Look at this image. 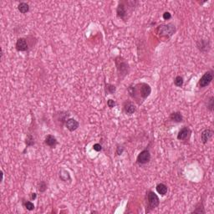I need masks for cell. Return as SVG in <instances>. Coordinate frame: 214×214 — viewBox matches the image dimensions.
<instances>
[{"mask_svg": "<svg viewBox=\"0 0 214 214\" xmlns=\"http://www.w3.org/2000/svg\"><path fill=\"white\" fill-rule=\"evenodd\" d=\"M196 46L200 52L203 54L208 53L210 49H211V42L209 40H206V39H201L198 40L196 42Z\"/></svg>", "mask_w": 214, "mask_h": 214, "instance_id": "obj_7", "label": "cell"}, {"mask_svg": "<svg viewBox=\"0 0 214 214\" xmlns=\"http://www.w3.org/2000/svg\"><path fill=\"white\" fill-rule=\"evenodd\" d=\"M44 144L51 148H55L58 145V141H57L56 137H54L53 135H48L46 136L45 139H44Z\"/></svg>", "mask_w": 214, "mask_h": 214, "instance_id": "obj_14", "label": "cell"}, {"mask_svg": "<svg viewBox=\"0 0 214 214\" xmlns=\"http://www.w3.org/2000/svg\"><path fill=\"white\" fill-rule=\"evenodd\" d=\"M15 48L19 52H24L29 49L28 41L25 38H19L15 44Z\"/></svg>", "mask_w": 214, "mask_h": 214, "instance_id": "obj_10", "label": "cell"}, {"mask_svg": "<svg viewBox=\"0 0 214 214\" xmlns=\"http://www.w3.org/2000/svg\"><path fill=\"white\" fill-rule=\"evenodd\" d=\"M162 18H163V19H165V20H169V19H171V13H170V12H165V13H163V15H162Z\"/></svg>", "mask_w": 214, "mask_h": 214, "instance_id": "obj_30", "label": "cell"}, {"mask_svg": "<svg viewBox=\"0 0 214 214\" xmlns=\"http://www.w3.org/2000/svg\"><path fill=\"white\" fill-rule=\"evenodd\" d=\"M107 105H108V107H109V108L112 109V108H114V107L116 105V102H115L114 100L109 99L108 100H107Z\"/></svg>", "mask_w": 214, "mask_h": 214, "instance_id": "obj_28", "label": "cell"}, {"mask_svg": "<svg viewBox=\"0 0 214 214\" xmlns=\"http://www.w3.org/2000/svg\"><path fill=\"white\" fill-rule=\"evenodd\" d=\"M25 143H26V147H32V146L35 145V139H34V137H33L31 134H28V135H27L26 142H25Z\"/></svg>", "mask_w": 214, "mask_h": 214, "instance_id": "obj_25", "label": "cell"}, {"mask_svg": "<svg viewBox=\"0 0 214 214\" xmlns=\"http://www.w3.org/2000/svg\"><path fill=\"white\" fill-rule=\"evenodd\" d=\"M213 131L211 129H205L202 131L201 134V141L203 144H206L209 142V140L211 139L212 136H213Z\"/></svg>", "mask_w": 214, "mask_h": 214, "instance_id": "obj_13", "label": "cell"}, {"mask_svg": "<svg viewBox=\"0 0 214 214\" xmlns=\"http://www.w3.org/2000/svg\"><path fill=\"white\" fill-rule=\"evenodd\" d=\"M151 157V156L150 151L148 149H145L142 151H141L139 155L137 156V162L140 165H145L150 161Z\"/></svg>", "mask_w": 214, "mask_h": 214, "instance_id": "obj_8", "label": "cell"}, {"mask_svg": "<svg viewBox=\"0 0 214 214\" xmlns=\"http://www.w3.org/2000/svg\"><path fill=\"white\" fill-rule=\"evenodd\" d=\"M191 136H192V130L189 127L185 126L179 131L177 134V140L179 141H188L190 139Z\"/></svg>", "mask_w": 214, "mask_h": 214, "instance_id": "obj_9", "label": "cell"}, {"mask_svg": "<svg viewBox=\"0 0 214 214\" xmlns=\"http://www.w3.org/2000/svg\"><path fill=\"white\" fill-rule=\"evenodd\" d=\"M69 115L70 114L68 112H65V111H59V114H57V120L60 121L61 120L63 123L65 124L66 120L69 119Z\"/></svg>", "mask_w": 214, "mask_h": 214, "instance_id": "obj_20", "label": "cell"}, {"mask_svg": "<svg viewBox=\"0 0 214 214\" xmlns=\"http://www.w3.org/2000/svg\"><path fill=\"white\" fill-rule=\"evenodd\" d=\"M23 205L29 211H32V210L35 209V204L33 203L32 202H30V201H24L23 202Z\"/></svg>", "mask_w": 214, "mask_h": 214, "instance_id": "obj_26", "label": "cell"}, {"mask_svg": "<svg viewBox=\"0 0 214 214\" xmlns=\"http://www.w3.org/2000/svg\"><path fill=\"white\" fill-rule=\"evenodd\" d=\"M116 91V87L114 85L105 82V91L106 95H114Z\"/></svg>", "mask_w": 214, "mask_h": 214, "instance_id": "obj_18", "label": "cell"}, {"mask_svg": "<svg viewBox=\"0 0 214 214\" xmlns=\"http://www.w3.org/2000/svg\"><path fill=\"white\" fill-rule=\"evenodd\" d=\"M36 198H37V194L35 193H31V195H30V199L31 200H35L36 199Z\"/></svg>", "mask_w": 214, "mask_h": 214, "instance_id": "obj_31", "label": "cell"}, {"mask_svg": "<svg viewBox=\"0 0 214 214\" xmlns=\"http://www.w3.org/2000/svg\"><path fill=\"white\" fill-rule=\"evenodd\" d=\"M123 110L126 115H133L134 113L137 111V107L133 104V102L130 100H126L123 104Z\"/></svg>", "mask_w": 214, "mask_h": 214, "instance_id": "obj_11", "label": "cell"}, {"mask_svg": "<svg viewBox=\"0 0 214 214\" xmlns=\"http://www.w3.org/2000/svg\"><path fill=\"white\" fill-rule=\"evenodd\" d=\"M206 106H207V109L209 111H211V112H212V111H213V107H214V97H213V95H211V96L207 98V101Z\"/></svg>", "mask_w": 214, "mask_h": 214, "instance_id": "obj_22", "label": "cell"}, {"mask_svg": "<svg viewBox=\"0 0 214 214\" xmlns=\"http://www.w3.org/2000/svg\"><path fill=\"white\" fill-rule=\"evenodd\" d=\"M169 120L172 121V122H176V123H181L183 121V116L179 111H176V112H172L169 116Z\"/></svg>", "mask_w": 214, "mask_h": 214, "instance_id": "obj_15", "label": "cell"}, {"mask_svg": "<svg viewBox=\"0 0 214 214\" xmlns=\"http://www.w3.org/2000/svg\"><path fill=\"white\" fill-rule=\"evenodd\" d=\"M115 64L116 70H117L118 78H119V80L121 81L130 72V65H129L128 62L121 56H117L115 58Z\"/></svg>", "mask_w": 214, "mask_h": 214, "instance_id": "obj_3", "label": "cell"}, {"mask_svg": "<svg viewBox=\"0 0 214 214\" xmlns=\"http://www.w3.org/2000/svg\"><path fill=\"white\" fill-rule=\"evenodd\" d=\"M192 213H206V211L204 209L203 202L200 201L195 207V209L192 212Z\"/></svg>", "mask_w": 214, "mask_h": 214, "instance_id": "obj_19", "label": "cell"}, {"mask_svg": "<svg viewBox=\"0 0 214 214\" xmlns=\"http://www.w3.org/2000/svg\"><path fill=\"white\" fill-rule=\"evenodd\" d=\"M156 190L158 194H160V196H165L167 193L168 187H167L166 185L164 184V183H159V184L156 185Z\"/></svg>", "mask_w": 214, "mask_h": 214, "instance_id": "obj_17", "label": "cell"}, {"mask_svg": "<svg viewBox=\"0 0 214 214\" xmlns=\"http://www.w3.org/2000/svg\"><path fill=\"white\" fill-rule=\"evenodd\" d=\"M156 32L161 37L170 38L176 32V27L171 24H161V25L157 27Z\"/></svg>", "mask_w": 214, "mask_h": 214, "instance_id": "obj_5", "label": "cell"}, {"mask_svg": "<svg viewBox=\"0 0 214 214\" xmlns=\"http://www.w3.org/2000/svg\"><path fill=\"white\" fill-rule=\"evenodd\" d=\"M59 178L64 182H71V177H70V172L64 169H61L59 171Z\"/></svg>", "mask_w": 214, "mask_h": 214, "instance_id": "obj_16", "label": "cell"}, {"mask_svg": "<svg viewBox=\"0 0 214 214\" xmlns=\"http://www.w3.org/2000/svg\"><path fill=\"white\" fill-rule=\"evenodd\" d=\"M183 83H184V80L181 75H177V77L174 79V85L177 87H182L183 86Z\"/></svg>", "mask_w": 214, "mask_h": 214, "instance_id": "obj_23", "label": "cell"}, {"mask_svg": "<svg viewBox=\"0 0 214 214\" xmlns=\"http://www.w3.org/2000/svg\"><path fill=\"white\" fill-rule=\"evenodd\" d=\"M146 199H147V210H146L147 213L150 212L156 207H157L160 204V199L158 198V196L152 191H147Z\"/></svg>", "mask_w": 214, "mask_h": 214, "instance_id": "obj_4", "label": "cell"}, {"mask_svg": "<svg viewBox=\"0 0 214 214\" xmlns=\"http://www.w3.org/2000/svg\"><path fill=\"white\" fill-rule=\"evenodd\" d=\"M47 188H48V187H47V184H46V182H44V181H40V182H39L37 189L40 193H44V192L47 190Z\"/></svg>", "mask_w": 214, "mask_h": 214, "instance_id": "obj_24", "label": "cell"}, {"mask_svg": "<svg viewBox=\"0 0 214 214\" xmlns=\"http://www.w3.org/2000/svg\"><path fill=\"white\" fill-rule=\"evenodd\" d=\"M138 2L137 1H120L116 8V15L119 19L126 21L127 15L132 12Z\"/></svg>", "mask_w": 214, "mask_h": 214, "instance_id": "obj_2", "label": "cell"}, {"mask_svg": "<svg viewBox=\"0 0 214 214\" xmlns=\"http://www.w3.org/2000/svg\"><path fill=\"white\" fill-rule=\"evenodd\" d=\"M64 125H65V127H66L69 131H71V132L76 131V130L79 128V126H80L79 121H77V120H75V119H74V118H69V119L66 120V122H65Z\"/></svg>", "mask_w": 214, "mask_h": 214, "instance_id": "obj_12", "label": "cell"}, {"mask_svg": "<svg viewBox=\"0 0 214 214\" xmlns=\"http://www.w3.org/2000/svg\"><path fill=\"white\" fill-rule=\"evenodd\" d=\"M125 151V147L123 146H120V145H118L117 147H116V151H115V154L117 156L122 155V153L124 152Z\"/></svg>", "mask_w": 214, "mask_h": 214, "instance_id": "obj_27", "label": "cell"}, {"mask_svg": "<svg viewBox=\"0 0 214 214\" xmlns=\"http://www.w3.org/2000/svg\"><path fill=\"white\" fill-rule=\"evenodd\" d=\"M213 71L212 70H209L207 71L202 75L201 79L198 81V86L199 88H205L207 86H208L212 83V81L213 80Z\"/></svg>", "mask_w": 214, "mask_h": 214, "instance_id": "obj_6", "label": "cell"}, {"mask_svg": "<svg viewBox=\"0 0 214 214\" xmlns=\"http://www.w3.org/2000/svg\"><path fill=\"white\" fill-rule=\"evenodd\" d=\"M93 149L95 151H97V152H99V151H100L102 150V147L101 145L99 144V143H96V144H95L93 146Z\"/></svg>", "mask_w": 214, "mask_h": 214, "instance_id": "obj_29", "label": "cell"}, {"mask_svg": "<svg viewBox=\"0 0 214 214\" xmlns=\"http://www.w3.org/2000/svg\"><path fill=\"white\" fill-rule=\"evenodd\" d=\"M129 95L132 98L138 105H142L145 100L150 96L151 93V88L150 85L145 82L137 83L136 85L131 84L128 87Z\"/></svg>", "mask_w": 214, "mask_h": 214, "instance_id": "obj_1", "label": "cell"}, {"mask_svg": "<svg viewBox=\"0 0 214 214\" xmlns=\"http://www.w3.org/2000/svg\"><path fill=\"white\" fill-rule=\"evenodd\" d=\"M18 9L21 13H27L30 11V5L27 3L22 2L18 5Z\"/></svg>", "mask_w": 214, "mask_h": 214, "instance_id": "obj_21", "label": "cell"}]
</instances>
